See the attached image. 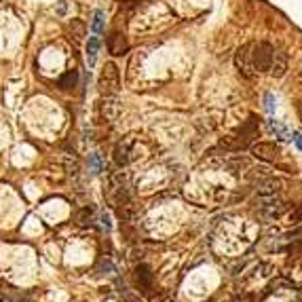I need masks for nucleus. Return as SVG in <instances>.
Masks as SVG:
<instances>
[{
  "instance_id": "14",
  "label": "nucleus",
  "mask_w": 302,
  "mask_h": 302,
  "mask_svg": "<svg viewBox=\"0 0 302 302\" xmlns=\"http://www.w3.org/2000/svg\"><path fill=\"white\" fill-rule=\"evenodd\" d=\"M106 17V13L104 11H95L93 13V21H91V32L93 34H102L104 32V19Z\"/></svg>"
},
{
  "instance_id": "3",
  "label": "nucleus",
  "mask_w": 302,
  "mask_h": 302,
  "mask_svg": "<svg viewBox=\"0 0 302 302\" xmlns=\"http://www.w3.org/2000/svg\"><path fill=\"white\" fill-rule=\"evenodd\" d=\"M252 51H254V53H252L254 70H256V72H266V70H270L275 49L270 47L268 42H258V44H252Z\"/></svg>"
},
{
  "instance_id": "15",
  "label": "nucleus",
  "mask_w": 302,
  "mask_h": 302,
  "mask_svg": "<svg viewBox=\"0 0 302 302\" xmlns=\"http://www.w3.org/2000/svg\"><path fill=\"white\" fill-rule=\"evenodd\" d=\"M277 186H281V182L279 180H266V182H260V186H258V190L262 192V194H275V190H279Z\"/></svg>"
},
{
  "instance_id": "1",
  "label": "nucleus",
  "mask_w": 302,
  "mask_h": 302,
  "mask_svg": "<svg viewBox=\"0 0 302 302\" xmlns=\"http://www.w3.org/2000/svg\"><path fill=\"white\" fill-rule=\"evenodd\" d=\"M258 133V118L254 114L250 116V120H245L243 127H239L235 135H230V138H226L222 142V146L226 150H241V148H247L250 146V142L254 140V135Z\"/></svg>"
},
{
  "instance_id": "13",
  "label": "nucleus",
  "mask_w": 302,
  "mask_h": 302,
  "mask_svg": "<svg viewBox=\"0 0 302 302\" xmlns=\"http://www.w3.org/2000/svg\"><path fill=\"white\" fill-rule=\"evenodd\" d=\"M138 281L142 283V288L148 290L150 285H152V273H150V268L146 264H140L138 266Z\"/></svg>"
},
{
  "instance_id": "6",
  "label": "nucleus",
  "mask_w": 302,
  "mask_h": 302,
  "mask_svg": "<svg viewBox=\"0 0 302 302\" xmlns=\"http://www.w3.org/2000/svg\"><path fill=\"white\" fill-rule=\"evenodd\" d=\"M100 110H102V118L104 120H116L118 112H120V106H118V102L114 100V97H106V100L102 102V106H100Z\"/></svg>"
},
{
  "instance_id": "8",
  "label": "nucleus",
  "mask_w": 302,
  "mask_h": 302,
  "mask_svg": "<svg viewBox=\"0 0 302 302\" xmlns=\"http://www.w3.org/2000/svg\"><path fill=\"white\" fill-rule=\"evenodd\" d=\"M100 47H102V40H100V36H91L87 42V64L89 68H93L95 66V59H97V53H100Z\"/></svg>"
},
{
  "instance_id": "2",
  "label": "nucleus",
  "mask_w": 302,
  "mask_h": 302,
  "mask_svg": "<svg viewBox=\"0 0 302 302\" xmlns=\"http://www.w3.org/2000/svg\"><path fill=\"white\" fill-rule=\"evenodd\" d=\"M120 87V76H118V68L116 64L108 62L102 70V76H100V93L106 97H112Z\"/></svg>"
},
{
  "instance_id": "11",
  "label": "nucleus",
  "mask_w": 302,
  "mask_h": 302,
  "mask_svg": "<svg viewBox=\"0 0 302 302\" xmlns=\"http://www.w3.org/2000/svg\"><path fill=\"white\" fill-rule=\"evenodd\" d=\"M78 82V70H68L62 78L57 80V87L59 89H74Z\"/></svg>"
},
{
  "instance_id": "12",
  "label": "nucleus",
  "mask_w": 302,
  "mask_h": 302,
  "mask_svg": "<svg viewBox=\"0 0 302 302\" xmlns=\"http://www.w3.org/2000/svg\"><path fill=\"white\" fill-rule=\"evenodd\" d=\"M268 127H270V131L275 133V138H277V140H281V142L292 140V133L288 131V127L281 125L279 120H268Z\"/></svg>"
},
{
  "instance_id": "17",
  "label": "nucleus",
  "mask_w": 302,
  "mask_h": 302,
  "mask_svg": "<svg viewBox=\"0 0 302 302\" xmlns=\"http://www.w3.org/2000/svg\"><path fill=\"white\" fill-rule=\"evenodd\" d=\"M70 30H72L74 38H82V36H85V24H82V21H78V19H72Z\"/></svg>"
},
{
  "instance_id": "5",
  "label": "nucleus",
  "mask_w": 302,
  "mask_h": 302,
  "mask_svg": "<svg viewBox=\"0 0 302 302\" xmlns=\"http://www.w3.org/2000/svg\"><path fill=\"white\" fill-rule=\"evenodd\" d=\"M250 49H252V44H243V47L237 51V68H239V72H243V76H247V78L252 76V70H254Z\"/></svg>"
},
{
  "instance_id": "19",
  "label": "nucleus",
  "mask_w": 302,
  "mask_h": 302,
  "mask_svg": "<svg viewBox=\"0 0 302 302\" xmlns=\"http://www.w3.org/2000/svg\"><path fill=\"white\" fill-rule=\"evenodd\" d=\"M100 220H102V226H104V228L110 230V226H112V224H110V216H108V214H102Z\"/></svg>"
},
{
  "instance_id": "16",
  "label": "nucleus",
  "mask_w": 302,
  "mask_h": 302,
  "mask_svg": "<svg viewBox=\"0 0 302 302\" xmlns=\"http://www.w3.org/2000/svg\"><path fill=\"white\" fill-rule=\"evenodd\" d=\"M104 169V163H102V156L100 154H89V171L97 176Z\"/></svg>"
},
{
  "instance_id": "20",
  "label": "nucleus",
  "mask_w": 302,
  "mask_h": 302,
  "mask_svg": "<svg viewBox=\"0 0 302 302\" xmlns=\"http://www.w3.org/2000/svg\"><path fill=\"white\" fill-rule=\"evenodd\" d=\"M292 140H294V144H296V146L302 150V133L296 131V133H294V138H292Z\"/></svg>"
},
{
  "instance_id": "22",
  "label": "nucleus",
  "mask_w": 302,
  "mask_h": 302,
  "mask_svg": "<svg viewBox=\"0 0 302 302\" xmlns=\"http://www.w3.org/2000/svg\"><path fill=\"white\" fill-rule=\"evenodd\" d=\"M300 116H302V106H300Z\"/></svg>"
},
{
  "instance_id": "4",
  "label": "nucleus",
  "mask_w": 302,
  "mask_h": 302,
  "mask_svg": "<svg viewBox=\"0 0 302 302\" xmlns=\"http://www.w3.org/2000/svg\"><path fill=\"white\" fill-rule=\"evenodd\" d=\"M252 152L262 161H275V158H279V146L275 142H260V144L252 146Z\"/></svg>"
},
{
  "instance_id": "18",
  "label": "nucleus",
  "mask_w": 302,
  "mask_h": 302,
  "mask_svg": "<svg viewBox=\"0 0 302 302\" xmlns=\"http://www.w3.org/2000/svg\"><path fill=\"white\" fill-rule=\"evenodd\" d=\"M264 106H266V112H268V114H273L275 108H277V102H275V95H273V93H266V95H264Z\"/></svg>"
},
{
  "instance_id": "9",
  "label": "nucleus",
  "mask_w": 302,
  "mask_h": 302,
  "mask_svg": "<svg viewBox=\"0 0 302 302\" xmlns=\"http://www.w3.org/2000/svg\"><path fill=\"white\" fill-rule=\"evenodd\" d=\"M114 161H116L118 167H125V165L129 163V140L116 144V148H114Z\"/></svg>"
},
{
  "instance_id": "7",
  "label": "nucleus",
  "mask_w": 302,
  "mask_h": 302,
  "mask_svg": "<svg viewBox=\"0 0 302 302\" xmlns=\"http://www.w3.org/2000/svg\"><path fill=\"white\" fill-rule=\"evenodd\" d=\"M108 49H110L112 55H123V53L127 51V42L123 38V34H120V32L112 34L110 38H108Z\"/></svg>"
},
{
  "instance_id": "10",
  "label": "nucleus",
  "mask_w": 302,
  "mask_h": 302,
  "mask_svg": "<svg viewBox=\"0 0 302 302\" xmlns=\"http://www.w3.org/2000/svg\"><path fill=\"white\" fill-rule=\"evenodd\" d=\"M285 53H281V51H277L275 55H273V64H270V70H273V74L277 78H281L283 74H285Z\"/></svg>"
},
{
  "instance_id": "21",
  "label": "nucleus",
  "mask_w": 302,
  "mask_h": 302,
  "mask_svg": "<svg viewBox=\"0 0 302 302\" xmlns=\"http://www.w3.org/2000/svg\"><path fill=\"white\" fill-rule=\"evenodd\" d=\"M57 13H59V15H64V13H66V2H59V6H57Z\"/></svg>"
}]
</instances>
